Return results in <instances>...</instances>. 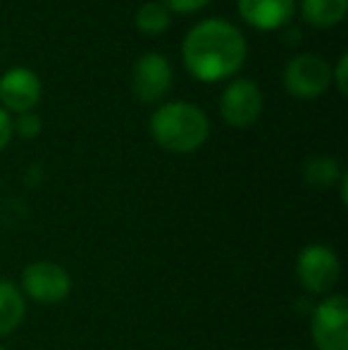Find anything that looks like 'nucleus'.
I'll list each match as a JSON object with an SVG mask.
<instances>
[{"mask_svg": "<svg viewBox=\"0 0 348 350\" xmlns=\"http://www.w3.org/2000/svg\"><path fill=\"white\" fill-rule=\"evenodd\" d=\"M246 38L227 19H203L184 38L181 57L186 72L203 83L232 79L246 62Z\"/></svg>", "mask_w": 348, "mask_h": 350, "instance_id": "nucleus-1", "label": "nucleus"}, {"mask_svg": "<svg viewBox=\"0 0 348 350\" xmlns=\"http://www.w3.org/2000/svg\"><path fill=\"white\" fill-rule=\"evenodd\" d=\"M150 136L163 150L189 155L203 148L210 136V120L198 105L172 100L150 115Z\"/></svg>", "mask_w": 348, "mask_h": 350, "instance_id": "nucleus-2", "label": "nucleus"}, {"mask_svg": "<svg viewBox=\"0 0 348 350\" xmlns=\"http://www.w3.org/2000/svg\"><path fill=\"white\" fill-rule=\"evenodd\" d=\"M341 274L339 255L332 245L310 243L298 253L296 258V279L308 293L330 295Z\"/></svg>", "mask_w": 348, "mask_h": 350, "instance_id": "nucleus-3", "label": "nucleus"}, {"mask_svg": "<svg viewBox=\"0 0 348 350\" xmlns=\"http://www.w3.org/2000/svg\"><path fill=\"white\" fill-rule=\"evenodd\" d=\"M332 67L325 57L315 53H303L286 62L284 67V88L289 96L301 100H315L330 88Z\"/></svg>", "mask_w": 348, "mask_h": 350, "instance_id": "nucleus-4", "label": "nucleus"}, {"mask_svg": "<svg viewBox=\"0 0 348 350\" xmlns=\"http://www.w3.org/2000/svg\"><path fill=\"white\" fill-rule=\"evenodd\" d=\"M312 343L317 350H348V300L330 293L315 310L310 322Z\"/></svg>", "mask_w": 348, "mask_h": 350, "instance_id": "nucleus-5", "label": "nucleus"}, {"mask_svg": "<svg viewBox=\"0 0 348 350\" xmlns=\"http://www.w3.org/2000/svg\"><path fill=\"white\" fill-rule=\"evenodd\" d=\"M19 288L36 303L55 305L72 293V277L62 265L51 262V260H38V262L24 267Z\"/></svg>", "mask_w": 348, "mask_h": 350, "instance_id": "nucleus-6", "label": "nucleus"}, {"mask_svg": "<svg viewBox=\"0 0 348 350\" xmlns=\"http://www.w3.org/2000/svg\"><path fill=\"white\" fill-rule=\"evenodd\" d=\"M219 115L234 129H248L263 115V93L253 79H234L219 96Z\"/></svg>", "mask_w": 348, "mask_h": 350, "instance_id": "nucleus-7", "label": "nucleus"}, {"mask_svg": "<svg viewBox=\"0 0 348 350\" xmlns=\"http://www.w3.org/2000/svg\"><path fill=\"white\" fill-rule=\"evenodd\" d=\"M172 86V65L160 53H146L134 62L131 88L141 103H158L168 96Z\"/></svg>", "mask_w": 348, "mask_h": 350, "instance_id": "nucleus-8", "label": "nucleus"}, {"mask_svg": "<svg viewBox=\"0 0 348 350\" xmlns=\"http://www.w3.org/2000/svg\"><path fill=\"white\" fill-rule=\"evenodd\" d=\"M43 96L38 74L29 67H12L0 77V107L8 112H31Z\"/></svg>", "mask_w": 348, "mask_h": 350, "instance_id": "nucleus-9", "label": "nucleus"}, {"mask_svg": "<svg viewBox=\"0 0 348 350\" xmlns=\"http://www.w3.org/2000/svg\"><path fill=\"white\" fill-rule=\"evenodd\" d=\"M296 0H239V14L258 31L284 29L293 17Z\"/></svg>", "mask_w": 348, "mask_h": 350, "instance_id": "nucleus-10", "label": "nucleus"}, {"mask_svg": "<svg viewBox=\"0 0 348 350\" xmlns=\"http://www.w3.org/2000/svg\"><path fill=\"white\" fill-rule=\"evenodd\" d=\"M27 317V300L14 281L0 279V338L22 327Z\"/></svg>", "mask_w": 348, "mask_h": 350, "instance_id": "nucleus-11", "label": "nucleus"}, {"mask_svg": "<svg viewBox=\"0 0 348 350\" xmlns=\"http://www.w3.org/2000/svg\"><path fill=\"white\" fill-rule=\"evenodd\" d=\"M348 0H301V14L317 29H330L344 22Z\"/></svg>", "mask_w": 348, "mask_h": 350, "instance_id": "nucleus-12", "label": "nucleus"}, {"mask_svg": "<svg viewBox=\"0 0 348 350\" xmlns=\"http://www.w3.org/2000/svg\"><path fill=\"white\" fill-rule=\"evenodd\" d=\"M136 29L146 36H160L170 29L172 24V12L165 8L160 0H150V3H144L136 12Z\"/></svg>", "mask_w": 348, "mask_h": 350, "instance_id": "nucleus-13", "label": "nucleus"}, {"mask_svg": "<svg viewBox=\"0 0 348 350\" xmlns=\"http://www.w3.org/2000/svg\"><path fill=\"white\" fill-rule=\"evenodd\" d=\"M303 176H306L308 184L315 186V189H330V186H334L336 181L344 176V170H341V165L334 157L317 155L306 162Z\"/></svg>", "mask_w": 348, "mask_h": 350, "instance_id": "nucleus-14", "label": "nucleus"}, {"mask_svg": "<svg viewBox=\"0 0 348 350\" xmlns=\"http://www.w3.org/2000/svg\"><path fill=\"white\" fill-rule=\"evenodd\" d=\"M43 129V122L36 112H24V115H17V120H12V131L19 136V139H36Z\"/></svg>", "mask_w": 348, "mask_h": 350, "instance_id": "nucleus-15", "label": "nucleus"}, {"mask_svg": "<svg viewBox=\"0 0 348 350\" xmlns=\"http://www.w3.org/2000/svg\"><path fill=\"white\" fill-rule=\"evenodd\" d=\"M170 12H176V14H191V12H198L203 10L210 0H160Z\"/></svg>", "mask_w": 348, "mask_h": 350, "instance_id": "nucleus-16", "label": "nucleus"}, {"mask_svg": "<svg viewBox=\"0 0 348 350\" xmlns=\"http://www.w3.org/2000/svg\"><path fill=\"white\" fill-rule=\"evenodd\" d=\"M346 77H348V55L339 57V62H336V67L332 70V81L336 83V91L341 93V96H346L348 93V83H346Z\"/></svg>", "mask_w": 348, "mask_h": 350, "instance_id": "nucleus-17", "label": "nucleus"}, {"mask_svg": "<svg viewBox=\"0 0 348 350\" xmlns=\"http://www.w3.org/2000/svg\"><path fill=\"white\" fill-rule=\"evenodd\" d=\"M14 131H12V117H10L8 110L0 107V150L8 148V143L12 141Z\"/></svg>", "mask_w": 348, "mask_h": 350, "instance_id": "nucleus-18", "label": "nucleus"}, {"mask_svg": "<svg viewBox=\"0 0 348 350\" xmlns=\"http://www.w3.org/2000/svg\"><path fill=\"white\" fill-rule=\"evenodd\" d=\"M0 350H5V348H3V346H0Z\"/></svg>", "mask_w": 348, "mask_h": 350, "instance_id": "nucleus-19", "label": "nucleus"}]
</instances>
